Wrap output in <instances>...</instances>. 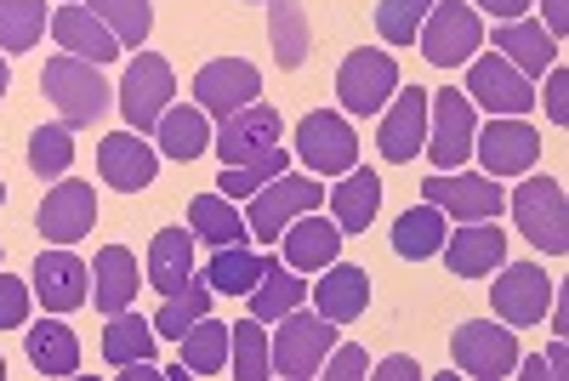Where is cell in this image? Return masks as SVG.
<instances>
[{
	"label": "cell",
	"instance_id": "1",
	"mask_svg": "<svg viewBox=\"0 0 569 381\" xmlns=\"http://www.w3.org/2000/svg\"><path fill=\"white\" fill-rule=\"evenodd\" d=\"M40 91L58 103V114H63L69 126H91V120H103V114L114 109V91H109V80L98 74V63L69 58V52L46 63Z\"/></svg>",
	"mask_w": 569,
	"mask_h": 381
},
{
	"label": "cell",
	"instance_id": "2",
	"mask_svg": "<svg viewBox=\"0 0 569 381\" xmlns=\"http://www.w3.org/2000/svg\"><path fill=\"white\" fill-rule=\"evenodd\" d=\"M512 222L536 251H547V257L569 251V200L552 177H530L512 188Z\"/></svg>",
	"mask_w": 569,
	"mask_h": 381
},
{
	"label": "cell",
	"instance_id": "3",
	"mask_svg": "<svg viewBox=\"0 0 569 381\" xmlns=\"http://www.w3.org/2000/svg\"><path fill=\"white\" fill-rule=\"evenodd\" d=\"M330 348H337V324H330L325 313L291 308V313L279 319V337H273V348H268V364H273V375L308 381V375H319V364H325Z\"/></svg>",
	"mask_w": 569,
	"mask_h": 381
},
{
	"label": "cell",
	"instance_id": "4",
	"mask_svg": "<svg viewBox=\"0 0 569 381\" xmlns=\"http://www.w3.org/2000/svg\"><path fill=\"white\" fill-rule=\"evenodd\" d=\"M302 211H319V182L279 171L273 182H262L257 194H251V205H246V233H251V240H262V245H273Z\"/></svg>",
	"mask_w": 569,
	"mask_h": 381
},
{
	"label": "cell",
	"instance_id": "5",
	"mask_svg": "<svg viewBox=\"0 0 569 381\" xmlns=\"http://www.w3.org/2000/svg\"><path fill=\"white\" fill-rule=\"evenodd\" d=\"M472 137H479V120H472L467 91H427V142L421 149L433 154L439 171H456L472 154Z\"/></svg>",
	"mask_w": 569,
	"mask_h": 381
},
{
	"label": "cell",
	"instance_id": "6",
	"mask_svg": "<svg viewBox=\"0 0 569 381\" xmlns=\"http://www.w3.org/2000/svg\"><path fill=\"white\" fill-rule=\"evenodd\" d=\"M416 46H421V58L433 63V69H456V63H467V58L485 46L479 7H456V0H439V7L427 12Z\"/></svg>",
	"mask_w": 569,
	"mask_h": 381
},
{
	"label": "cell",
	"instance_id": "7",
	"mask_svg": "<svg viewBox=\"0 0 569 381\" xmlns=\"http://www.w3.org/2000/svg\"><path fill=\"white\" fill-rule=\"evenodd\" d=\"M171 98H177L171 63H166L160 52H137V63H131L126 80H120V114H126V126H131L137 137H149V131L160 126V114L171 109Z\"/></svg>",
	"mask_w": 569,
	"mask_h": 381
},
{
	"label": "cell",
	"instance_id": "8",
	"mask_svg": "<svg viewBox=\"0 0 569 381\" xmlns=\"http://www.w3.org/2000/svg\"><path fill=\"white\" fill-rule=\"evenodd\" d=\"M393 91H399V63H393L388 52H370V46H359V52L342 58V69H337V98H342L348 114H359V120L382 114Z\"/></svg>",
	"mask_w": 569,
	"mask_h": 381
},
{
	"label": "cell",
	"instance_id": "9",
	"mask_svg": "<svg viewBox=\"0 0 569 381\" xmlns=\"http://www.w3.org/2000/svg\"><path fill=\"white\" fill-rule=\"evenodd\" d=\"M297 160L319 177H342L359 166V131L342 120V114H330V109H313L302 114L297 126Z\"/></svg>",
	"mask_w": 569,
	"mask_h": 381
},
{
	"label": "cell",
	"instance_id": "10",
	"mask_svg": "<svg viewBox=\"0 0 569 381\" xmlns=\"http://www.w3.org/2000/svg\"><path fill=\"white\" fill-rule=\"evenodd\" d=\"M467 103H485L490 114H518L525 120L541 98H536V86L530 74H518L501 52H485V58H467Z\"/></svg>",
	"mask_w": 569,
	"mask_h": 381
},
{
	"label": "cell",
	"instance_id": "11",
	"mask_svg": "<svg viewBox=\"0 0 569 381\" xmlns=\"http://www.w3.org/2000/svg\"><path fill=\"white\" fill-rule=\"evenodd\" d=\"M450 353L467 375H479V381H501L518 370V342H512V330L507 324H490V319H467L456 324V337H450Z\"/></svg>",
	"mask_w": 569,
	"mask_h": 381
},
{
	"label": "cell",
	"instance_id": "12",
	"mask_svg": "<svg viewBox=\"0 0 569 381\" xmlns=\"http://www.w3.org/2000/svg\"><path fill=\"white\" fill-rule=\"evenodd\" d=\"M472 154L485 160V177H518L541 160V137L530 120L518 114H496L479 137H472Z\"/></svg>",
	"mask_w": 569,
	"mask_h": 381
},
{
	"label": "cell",
	"instance_id": "13",
	"mask_svg": "<svg viewBox=\"0 0 569 381\" xmlns=\"http://www.w3.org/2000/svg\"><path fill=\"white\" fill-rule=\"evenodd\" d=\"M552 297H558V284L536 262H512V268L501 262V279L490 284V302H496L501 324H541Z\"/></svg>",
	"mask_w": 569,
	"mask_h": 381
},
{
	"label": "cell",
	"instance_id": "14",
	"mask_svg": "<svg viewBox=\"0 0 569 381\" xmlns=\"http://www.w3.org/2000/svg\"><path fill=\"white\" fill-rule=\"evenodd\" d=\"M257 98H262V74H257V63H246V58H217V63H206V69L194 74V103H200L206 114H217V120L240 114V109L257 103Z\"/></svg>",
	"mask_w": 569,
	"mask_h": 381
},
{
	"label": "cell",
	"instance_id": "15",
	"mask_svg": "<svg viewBox=\"0 0 569 381\" xmlns=\"http://www.w3.org/2000/svg\"><path fill=\"white\" fill-rule=\"evenodd\" d=\"M279 131L284 126H279V114L268 103H246L240 114L222 120V131L211 137V149H217L222 166H251V160H268L279 149Z\"/></svg>",
	"mask_w": 569,
	"mask_h": 381
},
{
	"label": "cell",
	"instance_id": "16",
	"mask_svg": "<svg viewBox=\"0 0 569 381\" xmlns=\"http://www.w3.org/2000/svg\"><path fill=\"white\" fill-rule=\"evenodd\" d=\"M34 228H40L52 245H80L86 233L98 228V188H91V182H58L52 194L40 200Z\"/></svg>",
	"mask_w": 569,
	"mask_h": 381
},
{
	"label": "cell",
	"instance_id": "17",
	"mask_svg": "<svg viewBox=\"0 0 569 381\" xmlns=\"http://www.w3.org/2000/svg\"><path fill=\"white\" fill-rule=\"evenodd\" d=\"M421 200L439 205V211L456 217V222H496L501 188H496V177H467V171L450 177V171H439V177L421 182Z\"/></svg>",
	"mask_w": 569,
	"mask_h": 381
},
{
	"label": "cell",
	"instance_id": "18",
	"mask_svg": "<svg viewBox=\"0 0 569 381\" xmlns=\"http://www.w3.org/2000/svg\"><path fill=\"white\" fill-rule=\"evenodd\" d=\"M29 279H34V297H40L46 313H74V308L91 297V273H86V262H80L69 245L40 251Z\"/></svg>",
	"mask_w": 569,
	"mask_h": 381
},
{
	"label": "cell",
	"instance_id": "19",
	"mask_svg": "<svg viewBox=\"0 0 569 381\" xmlns=\"http://www.w3.org/2000/svg\"><path fill=\"white\" fill-rule=\"evenodd\" d=\"M98 171H103L109 188H120V194H142L160 171V154H154V142H142L137 131H109L98 142Z\"/></svg>",
	"mask_w": 569,
	"mask_h": 381
},
{
	"label": "cell",
	"instance_id": "20",
	"mask_svg": "<svg viewBox=\"0 0 569 381\" xmlns=\"http://www.w3.org/2000/svg\"><path fill=\"white\" fill-rule=\"evenodd\" d=\"M421 142H427V91L405 86V91H393V109L382 114L376 149H382V160H393V166H410L421 154Z\"/></svg>",
	"mask_w": 569,
	"mask_h": 381
},
{
	"label": "cell",
	"instance_id": "21",
	"mask_svg": "<svg viewBox=\"0 0 569 381\" xmlns=\"http://www.w3.org/2000/svg\"><path fill=\"white\" fill-rule=\"evenodd\" d=\"M445 262L456 279H490L507 262V233L496 222H461L456 233H445Z\"/></svg>",
	"mask_w": 569,
	"mask_h": 381
},
{
	"label": "cell",
	"instance_id": "22",
	"mask_svg": "<svg viewBox=\"0 0 569 381\" xmlns=\"http://www.w3.org/2000/svg\"><path fill=\"white\" fill-rule=\"evenodd\" d=\"M342 240L348 233L337 222H325L319 211H302L291 228L279 233V245H284V268H297V273H319L342 257Z\"/></svg>",
	"mask_w": 569,
	"mask_h": 381
},
{
	"label": "cell",
	"instance_id": "23",
	"mask_svg": "<svg viewBox=\"0 0 569 381\" xmlns=\"http://www.w3.org/2000/svg\"><path fill=\"white\" fill-rule=\"evenodd\" d=\"M365 308H370V273H365V268H348V262L319 268V284H313V313H325L330 324H353Z\"/></svg>",
	"mask_w": 569,
	"mask_h": 381
},
{
	"label": "cell",
	"instance_id": "24",
	"mask_svg": "<svg viewBox=\"0 0 569 381\" xmlns=\"http://www.w3.org/2000/svg\"><path fill=\"white\" fill-rule=\"evenodd\" d=\"M52 34L69 58H86V63H114L120 58V40L109 34V23L91 12V7H58L52 12Z\"/></svg>",
	"mask_w": 569,
	"mask_h": 381
},
{
	"label": "cell",
	"instance_id": "25",
	"mask_svg": "<svg viewBox=\"0 0 569 381\" xmlns=\"http://www.w3.org/2000/svg\"><path fill=\"white\" fill-rule=\"evenodd\" d=\"M188 279H194V233L160 228L154 240H149V268H142V284H154L160 297H177Z\"/></svg>",
	"mask_w": 569,
	"mask_h": 381
},
{
	"label": "cell",
	"instance_id": "26",
	"mask_svg": "<svg viewBox=\"0 0 569 381\" xmlns=\"http://www.w3.org/2000/svg\"><path fill=\"white\" fill-rule=\"evenodd\" d=\"M137 257L126 245H103L98 262H91V302H98V313H126L137 302Z\"/></svg>",
	"mask_w": 569,
	"mask_h": 381
},
{
	"label": "cell",
	"instance_id": "27",
	"mask_svg": "<svg viewBox=\"0 0 569 381\" xmlns=\"http://www.w3.org/2000/svg\"><path fill=\"white\" fill-rule=\"evenodd\" d=\"M376 211H382V177L376 171H342V182L330 188V222H337L342 233H365L376 222Z\"/></svg>",
	"mask_w": 569,
	"mask_h": 381
},
{
	"label": "cell",
	"instance_id": "28",
	"mask_svg": "<svg viewBox=\"0 0 569 381\" xmlns=\"http://www.w3.org/2000/svg\"><path fill=\"white\" fill-rule=\"evenodd\" d=\"M496 52L518 69V74H547L552 63H558V40L541 29V23H530V18H507L501 29H496Z\"/></svg>",
	"mask_w": 569,
	"mask_h": 381
},
{
	"label": "cell",
	"instance_id": "29",
	"mask_svg": "<svg viewBox=\"0 0 569 381\" xmlns=\"http://www.w3.org/2000/svg\"><path fill=\"white\" fill-rule=\"evenodd\" d=\"M188 233L206 240L211 251L251 240V233H246V211H233V200H222V194H194V200H188Z\"/></svg>",
	"mask_w": 569,
	"mask_h": 381
},
{
	"label": "cell",
	"instance_id": "30",
	"mask_svg": "<svg viewBox=\"0 0 569 381\" xmlns=\"http://www.w3.org/2000/svg\"><path fill=\"white\" fill-rule=\"evenodd\" d=\"M246 302H251V319H284L291 308H302L308 302V279H297V268H284V262H273L268 257V268H262V279L246 291Z\"/></svg>",
	"mask_w": 569,
	"mask_h": 381
},
{
	"label": "cell",
	"instance_id": "31",
	"mask_svg": "<svg viewBox=\"0 0 569 381\" xmlns=\"http://www.w3.org/2000/svg\"><path fill=\"white\" fill-rule=\"evenodd\" d=\"M154 142H160V154L188 166V160H200L211 149V126H206V109H166L160 126H154Z\"/></svg>",
	"mask_w": 569,
	"mask_h": 381
},
{
	"label": "cell",
	"instance_id": "32",
	"mask_svg": "<svg viewBox=\"0 0 569 381\" xmlns=\"http://www.w3.org/2000/svg\"><path fill=\"white\" fill-rule=\"evenodd\" d=\"M445 233H450L445 211L421 200L416 211H405V217L393 222V251H399L405 262H427V257H439V251H445Z\"/></svg>",
	"mask_w": 569,
	"mask_h": 381
},
{
	"label": "cell",
	"instance_id": "33",
	"mask_svg": "<svg viewBox=\"0 0 569 381\" xmlns=\"http://www.w3.org/2000/svg\"><path fill=\"white\" fill-rule=\"evenodd\" d=\"M29 364L40 375H74L80 370V337L63 319H40L29 324Z\"/></svg>",
	"mask_w": 569,
	"mask_h": 381
},
{
	"label": "cell",
	"instance_id": "34",
	"mask_svg": "<svg viewBox=\"0 0 569 381\" xmlns=\"http://www.w3.org/2000/svg\"><path fill=\"white\" fill-rule=\"evenodd\" d=\"M268 40H273L279 69L308 63V12H302V0H268Z\"/></svg>",
	"mask_w": 569,
	"mask_h": 381
},
{
	"label": "cell",
	"instance_id": "35",
	"mask_svg": "<svg viewBox=\"0 0 569 381\" xmlns=\"http://www.w3.org/2000/svg\"><path fill=\"white\" fill-rule=\"evenodd\" d=\"M211 279H188L177 297H166V308L149 319L154 324V337H166V342H182V330H194L206 313H211Z\"/></svg>",
	"mask_w": 569,
	"mask_h": 381
},
{
	"label": "cell",
	"instance_id": "36",
	"mask_svg": "<svg viewBox=\"0 0 569 381\" xmlns=\"http://www.w3.org/2000/svg\"><path fill=\"white\" fill-rule=\"evenodd\" d=\"M103 359L109 364H131V359H154V324L142 313H109L103 324Z\"/></svg>",
	"mask_w": 569,
	"mask_h": 381
},
{
	"label": "cell",
	"instance_id": "37",
	"mask_svg": "<svg viewBox=\"0 0 569 381\" xmlns=\"http://www.w3.org/2000/svg\"><path fill=\"white\" fill-rule=\"evenodd\" d=\"M52 12L46 0H0V52H34Z\"/></svg>",
	"mask_w": 569,
	"mask_h": 381
},
{
	"label": "cell",
	"instance_id": "38",
	"mask_svg": "<svg viewBox=\"0 0 569 381\" xmlns=\"http://www.w3.org/2000/svg\"><path fill=\"white\" fill-rule=\"evenodd\" d=\"M228 337H233V330L217 324L211 313H206L194 330H182V364H188V375H217V370H228Z\"/></svg>",
	"mask_w": 569,
	"mask_h": 381
},
{
	"label": "cell",
	"instance_id": "39",
	"mask_svg": "<svg viewBox=\"0 0 569 381\" xmlns=\"http://www.w3.org/2000/svg\"><path fill=\"white\" fill-rule=\"evenodd\" d=\"M262 268H268V257H257V251H246V245H222V251L211 257L206 279H211L217 297H246L251 284L262 279Z\"/></svg>",
	"mask_w": 569,
	"mask_h": 381
},
{
	"label": "cell",
	"instance_id": "40",
	"mask_svg": "<svg viewBox=\"0 0 569 381\" xmlns=\"http://www.w3.org/2000/svg\"><path fill=\"white\" fill-rule=\"evenodd\" d=\"M91 12L109 23V34L120 40V52H137V46L149 40V29H154L149 0H91Z\"/></svg>",
	"mask_w": 569,
	"mask_h": 381
},
{
	"label": "cell",
	"instance_id": "41",
	"mask_svg": "<svg viewBox=\"0 0 569 381\" xmlns=\"http://www.w3.org/2000/svg\"><path fill=\"white\" fill-rule=\"evenodd\" d=\"M69 160H74V131L69 126H40L29 137V171L40 182H58L69 171Z\"/></svg>",
	"mask_w": 569,
	"mask_h": 381
},
{
	"label": "cell",
	"instance_id": "42",
	"mask_svg": "<svg viewBox=\"0 0 569 381\" xmlns=\"http://www.w3.org/2000/svg\"><path fill=\"white\" fill-rule=\"evenodd\" d=\"M228 353H233V375L240 381H262V375H273V364H268V337H262V319H240L233 324V337H228Z\"/></svg>",
	"mask_w": 569,
	"mask_h": 381
},
{
	"label": "cell",
	"instance_id": "43",
	"mask_svg": "<svg viewBox=\"0 0 569 381\" xmlns=\"http://www.w3.org/2000/svg\"><path fill=\"white\" fill-rule=\"evenodd\" d=\"M433 7L439 0H382V7H376V34H382L388 46H416V34H421V23H427Z\"/></svg>",
	"mask_w": 569,
	"mask_h": 381
},
{
	"label": "cell",
	"instance_id": "44",
	"mask_svg": "<svg viewBox=\"0 0 569 381\" xmlns=\"http://www.w3.org/2000/svg\"><path fill=\"white\" fill-rule=\"evenodd\" d=\"M284 166H291V154H284V149H273L268 160H251V166H222V200H251L257 194V188L262 182H273Z\"/></svg>",
	"mask_w": 569,
	"mask_h": 381
},
{
	"label": "cell",
	"instance_id": "45",
	"mask_svg": "<svg viewBox=\"0 0 569 381\" xmlns=\"http://www.w3.org/2000/svg\"><path fill=\"white\" fill-rule=\"evenodd\" d=\"M319 375H330V381H359V375H370V359H365V348H353V342H337V348L325 353Z\"/></svg>",
	"mask_w": 569,
	"mask_h": 381
},
{
	"label": "cell",
	"instance_id": "46",
	"mask_svg": "<svg viewBox=\"0 0 569 381\" xmlns=\"http://www.w3.org/2000/svg\"><path fill=\"white\" fill-rule=\"evenodd\" d=\"M23 319H29V284L0 273V330H18Z\"/></svg>",
	"mask_w": 569,
	"mask_h": 381
},
{
	"label": "cell",
	"instance_id": "47",
	"mask_svg": "<svg viewBox=\"0 0 569 381\" xmlns=\"http://www.w3.org/2000/svg\"><path fill=\"white\" fill-rule=\"evenodd\" d=\"M547 120L552 126H569V69L563 63L547 69Z\"/></svg>",
	"mask_w": 569,
	"mask_h": 381
},
{
	"label": "cell",
	"instance_id": "48",
	"mask_svg": "<svg viewBox=\"0 0 569 381\" xmlns=\"http://www.w3.org/2000/svg\"><path fill=\"white\" fill-rule=\"evenodd\" d=\"M370 375H382V381H416L421 364H416L410 353H393V359H382V364H370Z\"/></svg>",
	"mask_w": 569,
	"mask_h": 381
},
{
	"label": "cell",
	"instance_id": "49",
	"mask_svg": "<svg viewBox=\"0 0 569 381\" xmlns=\"http://www.w3.org/2000/svg\"><path fill=\"white\" fill-rule=\"evenodd\" d=\"M541 12H547L541 29H547L552 40H563V34H569V0H541Z\"/></svg>",
	"mask_w": 569,
	"mask_h": 381
},
{
	"label": "cell",
	"instance_id": "50",
	"mask_svg": "<svg viewBox=\"0 0 569 381\" xmlns=\"http://www.w3.org/2000/svg\"><path fill=\"white\" fill-rule=\"evenodd\" d=\"M472 7H485L490 18L507 23V18H525V12H530V0H472Z\"/></svg>",
	"mask_w": 569,
	"mask_h": 381
},
{
	"label": "cell",
	"instance_id": "51",
	"mask_svg": "<svg viewBox=\"0 0 569 381\" xmlns=\"http://www.w3.org/2000/svg\"><path fill=\"white\" fill-rule=\"evenodd\" d=\"M552 330H558V337L569 330V302H563V297H552Z\"/></svg>",
	"mask_w": 569,
	"mask_h": 381
},
{
	"label": "cell",
	"instance_id": "52",
	"mask_svg": "<svg viewBox=\"0 0 569 381\" xmlns=\"http://www.w3.org/2000/svg\"><path fill=\"white\" fill-rule=\"evenodd\" d=\"M547 370H552V375H563V370H569V348H563V342L547 353Z\"/></svg>",
	"mask_w": 569,
	"mask_h": 381
},
{
	"label": "cell",
	"instance_id": "53",
	"mask_svg": "<svg viewBox=\"0 0 569 381\" xmlns=\"http://www.w3.org/2000/svg\"><path fill=\"white\" fill-rule=\"evenodd\" d=\"M518 375H536V381H547L552 370H547V359H525V370H518Z\"/></svg>",
	"mask_w": 569,
	"mask_h": 381
},
{
	"label": "cell",
	"instance_id": "54",
	"mask_svg": "<svg viewBox=\"0 0 569 381\" xmlns=\"http://www.w3.org/2000/svg\"><path fill=\"white\" fill-rule=\"evenodd\" d=\"M7 86H12V69H7V58H0V98H7Z\"/></svg>",
	"mask_w": 569,
	"mask_h": 381
},
{
	"label": "cell",
	"instance_id": "55",
	"mask_svg": "<svg viewBox=\"0 0 569 381\" xmlns=\"http://www.w3.org/2000/svg\"><path fill=\"white\" fill-rule=\"evenodd\" d=\"M0 205H7V182H0Z\"/></svg>",
	"mask_w": 569,
	"mask_h": 381
},
{
	"label": "cell",
	"instance_id": "56",
	"mask_svg": "<svg viewBox=\"0 0 569 381\" xmlns=\"http://www.w3.org/2000/svg\"><path fill=\"white\" fill-rule=\"evenodd\" d=\"M0 375H7V359H0Z\"/></svg>",
	"mask_w": 569,
	"mask_h": 381
}]
</instances>
